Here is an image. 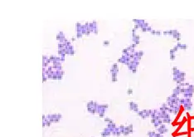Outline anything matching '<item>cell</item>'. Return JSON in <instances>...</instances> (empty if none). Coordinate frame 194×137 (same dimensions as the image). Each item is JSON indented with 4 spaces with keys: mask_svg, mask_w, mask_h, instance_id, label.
I'll use <instances>...</instances> for the list:
<instances>
[{
    "mask_svg": "<svg viewBox=\"0 0 194 137\" xmlns=\"http://www.w3.org/2000/svg\"><path fill=\"white\" fill-rule=\"evenodd\" d=\"M177 46L178 47H180V48H183V49H186V48H187V45H186V44H183V43H180V42L178 43Z\"/></svg>",
    "mask_w": 194,
    "mask_h": 137,
    "instance_id": "cell-17",
    "label": "cell"
},
{
    "mask_svg": "<svg viewBox=\"0 0 194 137\" xmlns=\"http://www.w3.org/2000/svg\"><path fill=\"white\" fill-rule=\"evenodd\" d=\"M94 137H95V136H94Z\"/></svg>",
    "mask_w": 194,
    "mask_h": 137,
    "instance_id": "cell-22",
    "label": "cell"
},
{
    "mask_svg": "<svg viewBox=\"0 0 194 137\" xmlns=\"http://www.w3.org/2000/svg\"><path fill=\"white\" fill-rule=\"evenodd\" d=\"M106 127H108L109 129L111 130V132H112L117 126H116V125H115V123H114V122L112 121H111V122L107 123V126H106Z\"/></svg>",
    "mask_w": 194,
    "mask_h": 137,
    "instance_id": "cell-14",
    "label": "cell"
},
{
    "mask_svg": "<svg viewBox=\"0 0 194 137\" xmlns=\"http://www.w3.org/2000/svg\"><path fill=\"white\" fill-rule=\"evenodd\" d=\"M97 105H98V102L95 101L90 100L86 103V108L87 110L91 114H95L96 113V109H97Z\"/></svg>",
    "mask_w": 194,
    "mask_h": 137,
    "instance_id": "cell-1",
    "label": "cell"
},
{
    "mask_svg": "<svg viewBox=\"0 0 194 137\" xmlns=\"http://www.w3.org/2000/svg\"><path fill=\"white\" fill-rule=\"evenodd\" d=\"M62 115L61 113H56V114H48L47 115V118L49 120L51 123H57L61 121Z\"/></svg>",
    "mask_w": 194,
    "mask_h": 137,
    "instance_id": "cell-3",
    "label": "cell"
},
{
    "mask_svg": "<svg viewBox=\"0 0 194 137\" xmlns=\"http://www.w3.org/2000/svg\"><path fill=\"white\" fill-rule=\"evenodd\" d=\"M102 43H103L104 46H109V40H104Z\"/></svg>",
    "mask_w": 194,
    "mask_h": 137,
    "instance_id": "cell-19",
    "label": "cell"
},
{
    "mask_svg": "<svg viewBox=\"0 0 194 137\" xmlns=\"http://www.w3.org/2000/svg\"><path fill=\"white\" fill-rule=\"evenodd\" d=\"M70 41H75V37H72V38H70Z\"/></svg>",
    "mask_w": 194,
    "mask_h": 137,
    "instance_id": "cell-21",
    "label": "cell"
},
{
    "mask_svg": "<svg viewBox=\"0 0 194 137\" xmlns=\"http://www.w3.org/2000/svg\"><path fill=\"white\" fill-rule=\"evenodd\" d=\"M112 135H114V136H119V135H121V131H120V126H117L115 129L112 131Z\"/></svg>",
    "mask_w": 194,
    "mask_h": 137,
    "instance_id": "cell-16",
    "label": "cell"
},
{
    "mask_svg": "<svg viewBox=\"0 0 194 137\" xmlns=\"http://www.w3.org/2000/svg\"><path fill=\"white\" fill-rule=\"evenodd\" d=\"M89 28L90 33H94L95 34L98 33V26H97V22L95 20H93L92 22L89 23Z\"/></svg>",
    "mask_w": 194,
    "mask_h": 137,
    "instance_id": "cell-7",
    "label": "cell"
},
{
    "mask_svg": "<svg viewBox=\"0 0 194 137\" xmlns=\"http://www.w3.org/2000/svg\"><path fill=\"white\" fill-rule=\"evenodd\" d=\"M104 120H105V122H107V123H109V122H111V121H113V120H111V119L109 118V117H105V118H104Z\"/></svg>",
    "mask_w": 194,
    "mask_h": 137,
    "instance_id": "cell-20",
    "label": "cell"
},
{
    "mask_svg": "<svg viewBox=\"0 0 194 137\" xmlns=\"http://www.w3.org/2000/svg\"><path fill=\"white\" fill-rule=\"evenodd\" d=\"M108 104H98L96 109V113L99 115L100 117H104L105 114V110L108 108Z\"/></svg>",
    "mask_w": 194,
    "mask_h": 137,
    "instance_id": "cell-4",
    "label": "cell"
},
{
    "mask_svg": "<svg viewBox=\"0 0 194 137\" xmlns=\"http://www.w3.org/2000/svg\"><path fill=\"white\" fill-rule=\"evenodd\" d=\"M148 137H164L163 135L158 133V132H155V131H148Z\"/></svg>",
    "mask_w": 194,
    "mask_h": 137,
    "instance_id": "cell-13",
    "label": "cell"
},
{
    "mask_svg": "<svg viewBox=\"0 0 194 137\" xmlns=\"http://www.w3.org/2000/svg\"><path fill=\"white\" fill-rule=\"evenodd\" d=\"M56 39L57 40L59 41V42H65V40L67 38H66V37H65V34H64V33L63 32H59L58 33L56 34Z\"/></svg>",
    "mask_w": 194,
    "mask_h": 137,
    "instance_id": "cell-11",
    "label": "cell"
},
{
    "mask_svg": "<svg viewBox=\"0 0 194 137\" xmlns=\"http://www.w3.org/2000/svg\"><path fill=\"white\" fill-rule=\"evenodd\" d=\"M120 129L121 131V134H123L124 135H129L130 134L134 132V127H133V125H132V124H130V125H129V126L120 125Z\"/></svg>",
    "mask_w": 194,
    "mask_h": 137,
    "instance_id": "cell-2",
    "label": "cell"
},
{
    "mask_svg": "<svg viewBox=\"0 0 194 137\" xmlns=\"http://www.w3.org/2000/svg\"><path fill=\"white\" fill-rule=\"evenodd\" d=\"M129 107H130V109L131 110H133V111H135V112H139V105L137 103H135L134 101H130L129 102Z\"/></svg>",
    "mask_w": 194,
    "mask_h": 137,
    "instance_id": "cell-10",
    "label": "cell"
},
{
    "mask_svg": "<svg viewBox=\"0 0 194 137\" xmlns=\"http://www.w3.org/2000/svg\"><path fill=\"white\" fill-rule=\"evenodd\" d=\"M76 37L81 38L83 36L82 24L81 23H79V22H76Z\"/></svg>",
    "mask_w": 194,
    "mask_h": 137,
    "instance_id": "cell-8",
    "label": "cell"
},
{
    "mask_svg": "<svg viewBox=\"0 0 194 137\" xmlns=\"http://www.w3.org/2000/svg\"><path fill=\"white\" fill-rule=\"evenodd\" d=\"M127 93H128V95H131L132 93H133V89L132 88H128L127 89Z\"/></svg>",
    "mask_w": 194,
    "mask_h": 137,
    "instance_id": "cell-18",
    "label": "cell"
},
{
    "mask_svg": "<svg viewBox=\"0 0 194 137\" xmlns=\"http://www.w3.org/2000/svg\"><path fill=\"white\" fill-rule=\"evenodd\" d=\"M111 135H112V132L108 127H105V129L101 131V136L102 137H107V136H109Z\"/></svg>",
    "mask_w": 194,
    "mask_h": 137,
    "instance_id": "cell-12",
    "label": "cell"
},
{
    "mask_svg": "<svg viewBox=\"0 0 194 137\" xmlns=\"http://www.w3.org/2000/svg\"><path fill=\"white\" fill-rule=\"evenodd\" d=\"M157 131L158 133H159L161 135H164L165 133H167V131H169V129H167V127L166 126L165 124H162V125L157 128Z\"/></svg>",
    "mask_w": 194,
    "mask_h": 137,
    "instance_id": "cell-9",
    "label": "cell"
},
{
    "mask_svg": "<svg viewBox=\"0 0 194 137\" xmlns=\"http://www.w3.org/2000/svg\"><path fill=\"white\" fill-rule=\"evenodd\" d=\"M118 72H119V67H118V64L115 63H114L111 67V81L112 82H117Z\"/></svg>",
    "mask_w": 194,
    "mask_h": 137,
    "instance_id": "cell-5",
    "label": "cell"
},
{
    "mask_svg": "<svg viewBox=\"0 0 194 137\" xmlns=\"http://www.w3.org/2000/svg\"><path fill=\"white\" fill-rule=\"evenodd\" d=\"M151 113H152V110H142L138 112V116H139L143 119H146L149 116H151Z\"/></svg>",
    "mask_w": 194,
    "mask_h": 137,
    "instance_id": "cell-6",
    "label": "cell"
},
{
    "mask_svg": "<svg viewBox=\"0 0 194 137\" xmlns=\"http://www.w3.org/2000/svg\"><path fill=\"white\" fill-rule=\"evenodd\" d=\"M65 72L63 70H56V76H57V79L58 80H61L62 77L64 76Z\"/></svg>",
    "mask_w": 194,
    "mask_h": 137,
    "instance_id": "cell-15",
    "label": "cell"
}]
</instances>
